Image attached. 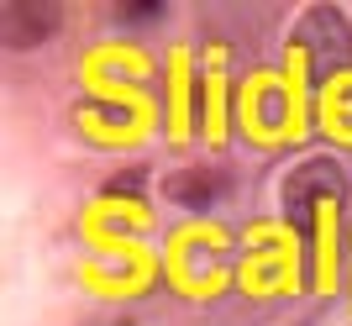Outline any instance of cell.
<instances>
[{
    "label": "cell",
    "instance_id": "cell-4",
    "mask_svg": "<svg viewBox=\"0 0 352 326\" xmlns=\"http://www.w3.org/2000/svg\"><path fill=\"white\" fill-rule=\"evenodd\" d=\"M221 184H226V179L210 174V169H190V174H179L168 190H174V200H184V206H210L221 195Z\"/></svg>",
    "mask_w": 352,
    "mask_h": 326
},
{
    "label": "cell",
    "instance_id": "cell-1",
    "mask_svg": "<svg viewBox=\"0 0 352 326\" xmlns=\"http://www.w3.org/2000/svg\"><path fill=\"white\" fill-rule=\"evenodd\" d=\"M342 195H347L342 163L337 158H310L284 179V221L300 237H310L316 232V206H342Z\"/></svg>",
    "mask_w": 352,
    "mask_h": 326
},
{
    "label": "cell",
    "instance_id": "cell-5",
    "mask_svg": "<svg viewBox=\"0 0 352 326\" xmlns=\"http://www.w3.org/2000/svg\"><path fill=\"white\" fill-rule=\"evenodd\" d=\"M121 21H153V16H163V6H121Z\"/></svg>",
    "mask_w": 352,
    "mask_h": 326
},
{
    "label": "cell",
    "instance_id": "cell-3",
    "mask_svg": "<svg viewBox=\"0 0 352 326\" xmlns=\"http://www.w3.org/2000/svg\"><path fill=\"white\" fill-rule=\"evenodd\" d=\"M53 32H58V6H32V0L0 6V43L6 47H32Z\"/></svg>",
    "mask_w": 352,
    "mask_h": 326
},
{
    "label": "cell",
    "instance_id": "cell-2",
    "mask_svg": "<svg viewBox=\"0 0 352 326\" xmlns=\"http://www.w3.org/2000/svg\"><path fill=\"white\" fill-rule=\"evenodd\" d=\"M294 43L310 53V74L316 79H331L337 69L352 63V27L342 21V11H331V6H316V11L300 21Z\"/></svg>",
    "mask_w": 352,
    "mask_h": 326
}]
</instances>
